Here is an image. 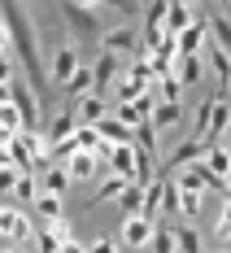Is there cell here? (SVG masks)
Listing matches in <instances>:
<instances>
[{
  "label": "cell",
  "instance_id": "6da1fadb",
  "mask_svg": "<svg viewBox=\"0 0 231 253\" xmlns=\"http://www.w3.org/2000/svg\"><path fill=\"white\" fill-rule=\"evenodd\" d=\"M0 22L9 26V40H13V52H18V61H22L26 70V83H31V92H35V101H48V83L52 79L44 75V66H39V40H35V31L26 22V13L18 4H0Z\"/></svg>",
  "mask_w": 231,
  "mask_h": 253
},
{
  "label": "cell",
  "instance_id": "7a4b0ae2",
  "mask_svg": "<svg viewBox=\"0 0 231 253\" xmlns=\"http://www.w3.org/2000/svg\"><path fill=\"white\" fill-rule=\"evenodd\" d=\"M61 18H66V22H70V31H75L78 40H87V44L105 35L101 13H96V9H87V4H78V0H66V4H61Z\"/></svg>",
  "mask_w": 231,
  "mask_h": 253
},
{
  "label": "cell",
  "instance_id": "3957f363",
  "mask_svg": "<svg viewBox=\"0 0 231 253\" xmlns=\"http://www.w3.org/2000/svg\"><path fill=\"white\" fill-rule=\"evenodd\" d=\"M78 75V48L75 44H57V52H52V66H48V79L57 83V87H70V79Z\"/></svg>",
  "mask_w": 231,
  "mask_h": 253
},
{
  "label": "cell",
  "instance_id": "277c9868",
  "mask_svg": "<svg viewBox=\"0 0 231 253\" xmlns=\"http://www.w3.org/2000/svg\"><path fill=\"white\" fill-rule=\"evenodd\" d=\"M201 52H209V66H214V79H218V96H223V92L231 87V52L223 48L214 35L205 40V48H201Z\"/></svg>",
  "mask_w": 231,
  "mask_h": 253
},
{
  "label": "cell",
  "instance_id": "5b68a950",
  "mask_svg": "<svg viewBox=\"0 0 231 253\" xmlns=\"http://www.w3.org/2000/svg\"><path fill=\"white\" fill-rule=\"evenodd\" d=\"M231 131V105L223 96H214V118H209V131H205V149L223 144V135Z\"/></svg>",
  "mask_w": 231,
  "mask_h": 253
},
{
  "label": "cell",
  "instance_id": "8992f818",
  "mask_svg": "<svg viewBox=\"0 0 231 253\" xmlns=\"http://www.w3.org/2000/svg\"><path fill=\"white\" fill-rule=\"evenodd\" d=\"M66 245H70V223H66V218L39 227V253H61Z\"/></svg>",
  "mask_w": 231,
  "mask_h": 253
},
{
  "label": "cell",
  "instance_id": "52a82bcc",
  "mask_svg": "<svg viewBox=\"0 0 231 253\" xmlns=\"http://www.w3.org/2000/svg\"><path fill=\"white\" fill-rule=\"evenodd\" d=\"M105 52H140V31L135 26H114V31H105Z\"/></svg>",
  "mask_w": 231,
  "mask_h": 253
},
{
  "label": "cell",
  "instance_id": "ba28073f",
  "mask_svg": "<svg viewBox=\"0 0 231 253\" xmlns=\"http://www.w3.org/2000/svg\"><path fill=\"white\" fill-rule=\"evenodd\" d=\"M205 40H209V18H201V13H196V22L179 35V52H183V57H196V52L205 48Z\"/></svg>",
  "mask_w": 231,
  "mask_h": 253
},
{
  "label": "cell",
  "instance_id": "9c48e42d",
  "mask_svg": "<svg viewBox=\"0 0 231 253\" xmlns=\"http://www.w3.org/2000/svg\"><path fill=\"white\" fill-rule=\"evenodd\" d=\"M192 162H205V140H183L179 149L166 157V170H183Z\"/></svg>",
  "mask_w": 231,
  "mask_h": 253
},
{
  "label": "cell",
  "instance_id": "30bf717a",
  "mask_svg": "<svg viewBox=\"0 0 231 253\" xmlns=\"http://www.w3.org/2000/svg\"><path fill=\"white\" fill-rule=\"evenodd\" d=\"M13 105H18V114H22L26 131H35V123H39V105H35L31 83H13Z\"/></svg>",
  "mask_w": 231,
  "mask_h": 253
},
{
  "label": "cell",
  "instance_id": "8fae6325",
  "mask_svg": "<svg viewBox=\"0 0 231 253\" xmlns=\"http://www.w3.org/2000/svg\"><path fill=\"white\" fill-rule=\"evenodd\" d=\"M205 183H209V166L205 162H192V166H183L179 175H175V188H179V192H201Z\"/></svg>",
  "mask_w": 231,
  "mask_h": 253
},
{
  "label": "cell",
  "instance_id": "7c38bea8",
  "mask_svg": "<svg viewBox=\"0 0 231 253\" xmlns=\"http://www.w3.org/2000/svg\"><path fill=\"white\" fill-rule=\"evenodd\" d=\"M153 223H149V218H127V223H122V240H127V245H135V249H149V245H153Z\"/></svg>",
  "mask_w": 231,
  "mask_h": 253
},
{
  "label": "cell",
  "instance_id": "4fadbf2b",
  "mask_svg": "<svg viewBox=\"0 0 231 253\" xmlns=\"http://www.w3.org/2000/svg\"><path fill=\"white\" fill-rule=\"evenodd\" d=\"M75 131H78V126H75V105H66V109L52 118V126H48L52 149H57V144H66V140H75Z\"/></svg>",
  "mask_w": 231,
  "mask_h": 253
},
{
  "label": "cell",
  "instance_id": "5bb4252c",
  "mask_svg": "<svg viewBox=\"0 0 231 253\" xmlns=\"http://www.w3.org/2000/svg\"><path fill=\"white\" fill-rule=\"evenodd\" d=\"M114 75H118V57H114V52H101V57H96V66H92V79H96V87H92V92L101 96L105 87L114 83Z\"/></svg>",
  "mask_w": 231,
  "mask_h": 253
},
{
  "label": "cell",
  "instance_id": "9a60e30c",
  "mask_svg": "<svg viewBox=\"0 0 231 253\" xmlns=\"http://www.w3.org/2000/svg\"><path fill=\"white\" fill-rule=\"evenodd\" d=\"M192 22H196V13H192L188 4H179V0H175V4H170V13H166V35H175V40H179Z\"/></svg>",
  "mask_w": 231,
  "mask_h": 253
},
{
  "label": "cell",
  "instance_id": "2e32d148",
  "mask_svg": "<svg viewBox=\"0 0 231 253\" xmlns=\"http://www.w3.org/2000/svg\"><path fill=\"white\" fill-rule=\"evenodd\" d=\"M161 197H166V175H157L149 188H144V205H140V218H149L153 223V214L161 210Z\"/></svg>",
  "mask_w": 231,
  "mask_h": 253
},
{
  "label": "cell",
  "instance_id": "e0dca14e",
  "mask_svg": "<svg viewBox=\"0 0 231 253\" xmlns=\"http://www.w3.org/2000/svg\"><path fill=\"white\" fill-rule=\"evenodd\" d=\"M66 170H70V179H92L101 170V157H96V153H75V157L66 162Z\"/></svg>",
  "mask_w": 231,
  "mask_h": 253
},
{
  "label": "cell",
  "instance_id": "ac0fdd59",
  "mask_svg": "<svg viewBox=\"0 0 231 253\" xmlns=\"http://www.w3.org/2000/svg\"><path fill=\"white\" fill-rule=\"evenodd\" d=\"M127 188H131V179H122V175H109V179L101 183V188L92 192V201H87V205H105V201H114V197H122Z\"/></svg>",
  "mask_w": 231,
  "mask_h": 253
},
{
  "label": "cell",
  "instance_id": "d6986e66",
  "mask_svg": "<svg viewBox=\"0 0 231 253\" xmlns=\"http://www.w3.org/2000/svg\"><path fill=\"white\" fill-rule=\"evenodd\" d=\"M78 118H83V126H101L105 118H109V114H105V101L96 96V92L78 101Z\"/></svg>",
  "mask_w": 231,
  "mask_h": 253
},
{
  "label": "cell",
  "instance_id": "ffe728a7",
  "mask_svg": "<svg viewBox=\"0 0 231 253\" xmlns=\"http://www.w3.org/2000/svg\"><path fill=\"white\" fill-rule=\"evenodd\" d=\"M96 131H101L109 144H135V131H131L127 123H118V118H105V123L96 126Z\"/></svg>",
  "mask_w": 231,
  "mask_h": 253
},
{
  "label": "cell",
  "instance_id": "44dd1931",
  "mask_svg": "<svg viewBox=\"0 0 231 253\" xmlns=\"http://www.w3.org/2000/svg\"><path fill=\"white\" fill-rule=\"evenodd\" d=\"M205 166H209V175L227 179L231 175V153L223 149V144H214V149H205Z\"/></svg>",
  "mask_w": 231,
  "mask_h": 253
},
{
  "label": "cell",
  "instance_id": "7402d4cb",
  "mask_svg": "<svg viewBox=\"0 0 231 253\" xmlns=\"http://www.w3.org/2000/svg\"><path fill=\"white\" fill-rule=\"evenodd\" d=\"M149 253H179V245H175V227H170V223H157Z\"/></svg>",
  "mask_w": 231,
  "mask_h": 253
},
{
  "label": "cell",
  "instance_id": "603a6c76",
  "mask_svg": "<svg viewBox=\"0 0 231 253\" xmlns=\"http://www.w3.org/2000/svg\"><path fill=\"white\" fill-rule=\"evenodd\" d=\"M75 144H78V153H101L105 135L96 131V126H83V123H78V131H75Z\"/></svg>",
  "mask_w": 231,
  "mask_h": 253
},
{
  "label": "cell",
  "instance_id": "cb8c5ba5",
  "mask_svg": "<svg viewBox=\"0 0 231 253\" xmlns=\"http://www.w3.org/2000/svg\"><path fill=\"white\" fill-rule=\"evenodd\" d=\"M66 183H70V170H66V166H48V170H44V192H48V197H61Z\"/></svg>",
  "mask_w": 231,
  "mask_h": 253
},
{
  "label": "cell",
  "instance_id": "d4e9b609",
  "mask_svg": "<svg viewBox=\"0 0 231 253\" xmlns=\"http://www.w3.org/2000/svg\"><path fill=\"white\" fill-rule=\"evenodd\" d=\"M179 118H183V109H179V105H170V101H161V105L153 109V126H157V131H166V126H179Z\"/></svg>",
  "mask_w": 231,
  "mask_h": 253
},
{
  "label": "cell",
  "instance_id": "484cf974",
  "mask_svg": "<svg viewBox=\"0 0 231 253\" xmlns=\"http://www.w3.org/2000/svg\"><path fill=\"white\" fill-rule=\"evenodd\" d=\"M118 205L127 210V218H140V205H144V188H140V183H131L127 192L118 197Z\"/></svg>",
  "mask_w": 231,
  "mask_h": 253
},
{
  "label": "cell",
  "instance_id": "4316f807",
  "mask_svg": "<svg viewBox=\"0 0 231 253\" xmlns=\"http://www.w3.org/2000/svg\"><path fill=\"white\" fill-rule=\"evenodd\" d=\"M209 31H214V40L231 52V18L227 13H209Z\"/></svg>",
  "mask_w": 231,
  "mask_h": 253
},
{
  "label": "cell",
  "instance_id": "83f0119b",
  "mask_svg": "<svg viewBox=\"0 0 231 253\" xmlns=\"http://www.w3.org/2000/svg\"><path fill=\"white\" fill-rule=\"evenodd\" d=\"M135 149L157 153V126H153V118H144V123H140V131H135Z\"/></svg>",
  "mask_w": 231,
  "mask_h": 253
},
{
  "label": "cell",
  "instance_id": "f1b7e54d",
  "mask_svg": "<svg viewBox=\"0 0 231 253\" xmlns=\"http://www.w3.org/2000/svg\"><path fill=\"white\" fill-rule=\"evenodd\" d=\"M35 210H39L44 223H57V218H61V197H48V192H44V197L35 201Z\"/></svg>",
  "mask_w": 231,
  "mask_h": 253
},
{
  "label": "cell",
  "instance_id": "f546056e",
  "mask_svg": "<svg viewBox=\"0 0 231 253\" xmlns=\"http://www.w3.org/2000/svg\"><path fill=\"white\" fill-rule=\"evenodd\" d=\"M175 245H179V253H201V236L192 227H175Z\"/></svg>",
  "mask_w": 231,
  "mask_h": 253
},
{
  "label": "cell",
  "instance_id": "4dcf8cb0",
  "mask_svg": "<svg viewBox=\"0 0 231 253\" xmlns=\"http://www.w3.org/2000/svg\"><path fill=\"white\" fill-rule=\"evenodd\" d=\"M157 83H161V101L179 105V92H183V83H179V75H175V70H170V75H161Z\"/></svg>",
  "mask_w": 231,
  "mask_h": 253
},
{
  "label": "cell",
  "instance_id": "1f68e13d",
  "mask_svg": "<svg viewBox=\"0 0 231 253\" xmlns=\"http://www.w3.org/2000/svg\"><path fill=\"white\" fill-rule=\"evenodd\" d=\"M201 79V57H179V83H196Z\"/></svg>",
  "mask_w": 231,
  "mask_h": 253
},
{
  "label": "cell",
  "instance_id": "d6a6232c",
  "mask_svg": "<svg viewBox=\"0 0 231 253\" xmlns=\"http://www.w3.org/2000/svg\"><path fill=\"white\" fill-rule=\"evenodd\" d=\"M13 197H18V201H39V197H35V175H18Z\"/></svg>",
  "mask_w": 231,
  "mask_h": 253
},
{
  "label": "cell",
  "instance_id": "836d02e7",
  "mask_svg": "<svg viewBox=\"0 0 231 253\" xmlns=\"http://www.w3.org/2000/svg\"><path fill=\"white\" fill-rule=\"evenodd\" d=\"M31 236H35V227H31V218H26V214H18V223H13V236H9V240H13V245H26Z\"/></svg>",
  "mask_w": 231,
  "mask_h": 253
},
{
  "label": "cell",
  "instance_id": "e575fe53",
  "mask_svg": "<svg viewBox=\"0 0 231 253\" xmlns=\"http://www.w3.org/2000/svg\"><path fill=\"white\" fill-rule=\"evenodd\" d=\"M18 214H22V210H9V205H0V240H9V236H13Z\"/></svg>",
  "mask_w": 231,
  "mask_h": 253
},
{
  "label": "cell",
  "instance_id": "d590c367",
  "mask_svg": "<svg viewBox=\"0 0 231 253\" xmlns=\"http://www.w3.org/2000/svg\"><path fill=\"white\" fill-rule=\"evenodd\" d=\"M179 201H183V192L175 188V179H166V197H161V210H166V214H175V210H179Z\"/></svg>",
  "mask_w": 231,
  "mask_h": 253
},
{
  "label": "cell",
  "instance_id": "8d00e7d4",
  "mask_svg": "<svg viewBox=\"0 0 231 253\" xmlns=\"http://www.w3.org/2000/svg\"><path fill=\"white\" fill-rule=\"evenodd\" d=\"M118 123H127V126H140L144 123V114H140V105H118V114H114Z\"/></svg>",
  "mask_w": 231,
  "mask_h": 253
},
{
  "label": "cell",
  "instance_id": "74e56055",
  "mask_svg": "<svg viewBox=\"0 0 231 253\" xmlns=\"http://www.w3.org/2000/svg\"><path fill=\"white\" fill-rule=\"evenodd\" d=\"M179 214H201V192H183V201H179Z\"/></svg>",
  "mask_w": 231,
  "mask_h": 253
},
{
  "label": "cell",
  "instance_id": "f35d334b",
  "mask_svg": "<svg viewBox=\"0 0 231 253\" xmlns=\"http://www.w3.org/2000/svg\"><path fill=\"white\" fill-rule=\"evenodd\" d=\"M0 170H18V162H13V144H0ZM22 175V170H18Z\"/></svg>",
  "mask_w": 231,
  "mask_h": 253
},
{
  "label": "cell",
  "instance_id": "ab89813d",
  "mask_svg": "<svg viewBox=\"0 0 231 253\" xmlns=\"http://www.w3.org/2000/svg\"><path fill=\"white\" fill-rule=\"evenodd\" d=\"M218 240H231V205H223V218H218Z\"/></svg>",
  "mask_w": 231,
  "mask_h": 253
},
{
  "label": "cell",
  "instance_id": "60d3db41",
  "mask_svg": "<svg viewBox=\"0 0 231 253\" xmlns=\"http://www.w3.org/2000/svg\"><path fill=\"white\" fill-rule=\"evenodd\" d=\"M18 188V170H0V197Z\"/></svg>",
  "mask_w": 231,
  "mask_h": 253
},
{
  "label": "cell",
  "instance_id": "b9f144b4",
  "mask_svg": "<svg viewBox=\"0 0 231 253\" xmlns=\"http://www.w3.org/2000/svg\"><path fill=\"white\" fill-rule=\"evenodd\" d=\"M87 253H118V249H114L109 240H92V245H87Z\"/></svg>",
  "mask_w": 231,
  "mask_h": 253
},
{
  "label": "cell",
  "instance_id": "7bdbcfd3",
  "mask_svg": "<svg viewBox=\"0 0 231 253\" xmlns=\"http://www.w3.org/2000/svg\"><path fill=\"white\" fill-rule=\"evenodd\" d=\"M0 83H13V66L9 61H0Z\"/></svg>",
  "mask_w": 231,
  "mask_h": 253
},
{
  "label": "cell",
  "instance_id": "ee69618b",
  "mask_svg": "<svg viewBox=\"0 0 231 253\" xmlns=\"http://www.w3.org/2000/svg\"><path fill=\"white\" fill-rule=\"evenodd\" d=\"M61 253H87V249H83V245H75V240H70V245H66V249H61Z\"/></svg>",
  "mask_w": 231,
  "mask_h": 253
},
{
  "label": "cell",
  "instance_id": "f6af8a7d",
  "mask_svg": "<svg viewBox=\"0 0 231 253\" xmlns=\"http://www.w3.org/2000/svg\"><path fill=\"white\" fill-rule=\"evenodd\" d=\"M223 149H227V153H231V131H227V135H223Z\"/></svg>",
  "mask_w": 231,
  "mask_h": 253
},
{
  "label": "cell",
  "instance_id": "bcb514c9",
  "mask_svg": "<svg viewBox=\"0 0 231 253\" xmlns=\"http://www.w3.org/2000/svg\"><path fill=\"white\" fill-rule=\"evenodd\" d=\"M4 253H26V249H22V245H13V249H4Z\"/></svg>",
  "mask_w": 231,
  "mask_h": 253
},
{
  "label": "cell",
  "instance_id": "7dc6e473",
  "mask_svg": "<svg viewBox=\"0 0 231 253\" xmlns=\"http://www.w3.org/2000/svg\"><path fill=\"white\" fill-rule=\"evenodd\" d=\"M218 253H227V249H218Z\"/></svg>",
  "mask_w": 231,
  "mask_h": 253
},
{
  "label": "cell",
  "instance_id": "c3c4849f",
  "mask_svg": "<svg viewBox=\"0 0 231 253\" xmlns=\"http://www.w3.org/2000/svg\"><path fill=\"white\" fill-rule=\"evenodd\" d=\"M227 183H231V175H227Z\"/></svg>",
  "mask_w": 231,
  "mask_h": 253
}]
</instances>
